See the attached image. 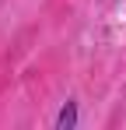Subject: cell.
I'll return each instance as SVG.
<instances>
[{"label": "cell", "mask_w": 126, "mask_h": 130, "mask_svg": "<svg viewBox=\"0 0 126 130\" xmlns=\"http://www.w3.org/2000/svg\"><path fill=\"white\" fill-rule=\"evenodd\" d=\"M74 127H77V102H63L56 116V130H74Z\"/></svg>", "instance_id": "1"}]
</instances>
